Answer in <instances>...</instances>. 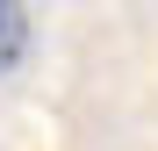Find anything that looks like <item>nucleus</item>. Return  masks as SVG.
<instances>
[{
    "label": "nucleus",
    "instance_id": "1",
    "mask_svg": "<svg viewBox=\"0 0 158 151\" xmlns=\"http://www.w3.org/2000/svg\"><path fill=\"white\" fill-rule=\"evenodd\" d=\"M29 58V7L22 0H0V79Z\"/></svg>",
    "mask_w": 158,
    "mask_h": 151
}]
</instances>
